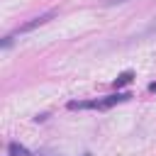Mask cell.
I'll return each mask as SVG.
<instances>
[{
  "label": "cell",
  "mask_w": 156,
  "mask_h": 156,
  "mask_svg": "<svg viewBox=\"0 0 156 156\" xmlns=\"http://www.w3.org/2000/svg\"><path fill=\"white\" fill-rule=\"evenodd\" d=\"M56 17V10H49V12H44V15H39V17H32L29 22H24L15 34H27V32H32V29H37V27H41V24H46L49 20H54Z\"/></svg>",
  "instance_id": "1"
},
{
  "label": "cell",
  "mask_w": 156,
  "mask_h": 156,
  "mask_svg": "<svg viewBox=\"0 0 156 156\" xmlns=\"http://www.w3.org/2000/svg\"><path fill=\"white\" fill-rule=\"evenodd\" d=\"M127 98H129L127 93H117V95H107V100H102V105H105V107H112L115 102H124Z\"/></svg>",
  "instance_id": "2"
},
{
  "label": "cell",
  "mask_w": 156,
  "mask_h": 156,
  "mask_svg": "<svg viewBox=\"0 0 156 156\" xmlns=\"http://www.w3.org/2000/svg\"><path fill=\"white\" fill-rule=\"evenodd\" d=\"M132 78H134V73H132V71H124L122 76H117V80H115V88H122V85H127Z\"/></svg>",
  "instance_id": "3"
},
{
  "label": "cell",
  "mask_w": 156,
  "mask_h": 156,
  "mask_svg": "<svg viewBox=\"0 0 156 156\" xmlns=\"http://www.w3.org/2000/svg\"><path fill=\"white\" fill-rule=\"evenodd\" d=\"M10 156H32V154H29L24 146H20V144L12 141V144H10Z\"/></svg>",
  "instance_id": "4"
},
{
  "label": "cell",
  "mask_w": 156,
  "mask_h": 156,
  "mask_svg": "<svg viewBox=\"0 0 156 156\" xmlns=\"http://www.w3.org/2000/svg\"><path fill=\"white\" fill-rule=\"evenodd\" d=\"M15 37H17V34H7V37L2 39V44H0V46H2V49H10V46H12V41H15Z\"/></svg>",
  "instance_id": "5"
},
{
  "label": "cell",
  "mask_w": 156,
  "mask_h": 156,
  "mask_svg": "<svg viewBox=\"0 0 156 156\" xmlns=\"http://www.w3.org/2000/svg\"><path fill=\"white\" fill-rule=\"evenodd\" d=\"M119 2H127V0H102L105 7H110V5H119Z\"/></svg>",
  "instance_id": "6"
},
{
  "label": "cell",
  "mask_w": 156,
  "mask_h": 156,
  "mask_svg": "<svg viewBox=\"0 0 156 156\" xmlns=\"http://www.w3.org/2000/svg\"><path fill=\"white\" fill-rule=\"evenodd\" d=\"M85 156H90V154H85Z\"/></svg>",
  "instance_id": "7"
}]
</instances>
